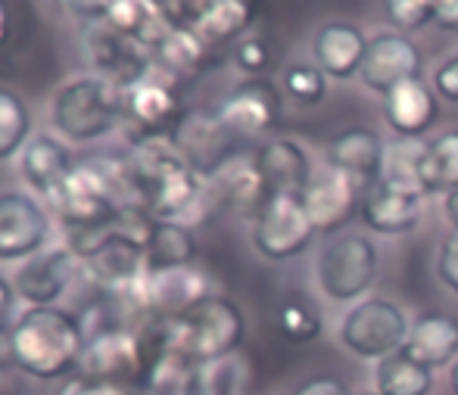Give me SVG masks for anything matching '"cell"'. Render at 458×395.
<instances>
[{
    "instance_id": "ac0fdd59",
    "label": "cell",
    "mask_w": 458,
    "mask_h": 395,
    "mask_svg": "<svg viewBox=\"0 0 458 395\" xmlns=\"http://www.w3.org/2000/svg\"><path fill=\"white\" fill-rule=\"evenodd\" d=\"M421 199L424 190H418V187L377 181V184L362 193L359 218L371 231H377V234H405L421 218Z\"/></svg>"
},
{
    "instance_id": "f6af8a7d",
    "label": "cell",
    "mask_w": 458,
    "mask_h": 395,
    "mask_svg": "<svg viewBox=\"0 0 458 395\" xmlns=\"http://www.w3.org/2000/svg\"><path fill=\"white\" fill-rule=\"evenodd\" d=\"M13 299H16V287H10V283L0 277V327H10L6 317L13 312Z\"/></svg>"
},
{
    "instance_id": "7402d4cb",
    "label": "cell",
    "mask_w": 458,
    "mask_h": 395,
    "mask_svg": "<svg viewBox=\"0 0 458 395\" xmlns=\"http://www.w3.org/2000/svg\"><path fill=\"white\" fill-rule=\"evenodd\" d=\"M85 268L88 281L100 293H128L147 274L144 246L128 237H115L103 249H97L91 258H85Z\"/></svg>"
},
{
    "instance_id": "4316f807",
    "label": "cell",
    "mask_w": 458,
    "mask_h": 395,
    "mask_svg": "<svg viewBox=\"0 0 458 395\" xmlns=\"http://www.w3.org/2000/svg\"><path fill=\"white\" fill-rule=\"evenodd\" d=\"M75 159L69 153V147L63 140H56L54 134H35L25 144V150L19 153V168L22 178L29 181V187H35L44 199L69 178Z\"/></svg>"
},
{
    "instance_id": "c3c4849f",
    "label": "cell",
    "mask_w": 458,
    "mask_h": 395,
    "mask_svg": "<svg viewBox=\"0 0 458 395\" xmlns=\"http://www.w3.org/2000/svg\"><path fill=\"white\" fill-rule=\"evenodd\" d=\"M165 4H169V10H172V16L178 19V22H182V16L187 13V6L193 4V0H165Z\"/></svg>"
},
{
    "instance_id": "f907efd6",
    "label": "cell",
    "mask_w": 458,
    "mask_h": 395,
    "mask_svg": "<svg viewBox=\"0 0 458 395\" xmlns=\"http://www.w3.org/2000/svg\"><path fill=\"white\" fill-rule=\"evenodd\" d=\"M134 395H157V392H147V390H134Z\"/></svg>"
},
{
    "instance_id": "7dc6e473",
    "label": "cell",
    "mask_w": 458,
    "mask_h": 395,
    "mask_svg": "<svg viewBox=\"0 0 458 395\" xmlns=\"http://www.w3.org/2000/svg\"><path fill=\"white\" fill-rule=\"evenodd\" d=\"M446 215L453 222V231H458V187L453 193H446Z\"/></svg>"
},
{
    "instance_id": "74e56055",
    "label": "cell",
    "mask_w": 458,
    "mask_h": 395,
    "mask_svg": "<svg viewBox=\"0 0 458 395\" xmlns=\"http://www.w3.org/2000/svg\"><path fill=\"white\" fill-rule=\"evenodd\" d=\"M60 395H134V390H125V386H115V383H106V380H94V377H72L66 386H63Z\"/></svg>"
},
{
    "instance_id": "836d02e7",
    "label": "cell",
    "mask_w": 458,
    "mask_h": 395,
    "mask_svg": "<svg viewBox=\"0 0 458 395\" xmlns=\"http://www.w3.org/2000/svg\"><path fill=\"white\" fill-rule=\"evenodd\" d=\"M424 144H411V140H399L390 144L384 153V174L380 181H390V184H403V187H418V162H421Z\"/></svg>"
},
{
    "instance_id": "cb8c5ba5",
    "label": "cell",
    "mask_w": 458,
    "mask_h": 395,
    "mask_svg": "<svg viewBox=\"0 0 458 395\" xmlns=\"http://www.w3.org/2000/svg\"><path fill=\"white\" fill-rule=\"evenodd\" d=\"M368 41L365 35L350 22H327L318 29L312 41V54L318 60V69L337 81H346L362 69Z\"/></svg>"
},
{
    "instance_id": "b9f144b4",
    "label": "cell",
    "mask_w": 458,
    "mask_h": 395,
    "mask_svg": "<svg viewBox=\"0 0 458 395\" xmlns=\"http://www.w3.org/2000/svg\"><path fill=\"white\" fill-rule=\"evenodd\" d=\"M430 22L443 31H458V0H430Z\"/></svg>"
},
{
    "instance_id": "2e32d148",
    "label": "cell",
    "mask_w": 458,
    "mask_h": 395,
    "mask_svg": "<svg viewBox=\"0 0 458 395\" xmlns=\"http://www.w3.org/2000/svg\"><path fill=\"white\" fill-rule=\"evenodd\" d=\"M218 60V50L209 47L191 25L175 22L172 31L150 50V69L175 81L178 88L191 84Z\"/></svg>"
},
{
    "instance_id": "8992f818",
    "label": "cell",
    "mask_w": 458,
    "mask_h": 395,
    "mask_svg": "<svg viewBox=\"0 0 458 395\" xmlns=\"http://www.w3.org/2000/svg\"><path fill=\"white\" fill-rule=\"evenodd\" d=\"M47 206L63 218L66 231L100 224L122 212L119 203H115L113 187H109L106 174H103L97 159L75 162L69 178L47 197Z\"/></svg>"
},
{
    "instance_id": "7a4b0ae2",
    "label": "cell",
    "mask_w": 458,
    "mask_h": 395,
    "mask_svg": "<svg viewBox=\"0 0 458 395\" xmlns=\"http://www.w3.org/2000/svg\"><path fill=\"white\" fill-rule=\"evenodd\" d=\"M16 367L38 380H60L81 365L88 336L79 315L56 306H31L10 327Z\"/></svg>"
},
{
    "instance_id": "3957f363",
    "label": "cell",
    "mask_w": 458,
    "mask_h": 395,
    "mask_svg": "<svg viewBox=\"0 0 458 395\" xmlns=\"http://www.w3.org/2000/svg\"><path fill=\"white\" fill-rule=\"evenodd\" d=\"M125 88L100 75L63 84L54 97V125L72 144H91L122 128Z\"/></svg>"
},
{
    "instance_id": "603a6c76",
    "label": "cell",
    "mask_w": 458,
    "mask_h": 395,
    "mask_svg": "<svg viewBox=\"0 0 458 395\" xmlns=\"http://www.w3.org/2000/svg\"><path fill=\"white\" fill-rule=\"evenodd\" d=\"M103 22L113 31H119V35L138 41L140 47L153 50L169 35L178 19L172 16L165 0H109Z\"/></svg>"
},
{
    "instance_id": "f1b7e54d",
    "label": "cell",
    "mask_w": 458,
    "mask_h": 395,
    "mask_svg": "<svg viewBox=\"0 0 458 395\" xmlns=\"http://www.w3.org/2000/svg\"><path fill=\"white\" fill-rule=\"evenodd\" d=\"M144 256L150 271L187 268L197 258V237L182 222H157L144 246Z\"/></svg>"
},
{
    "instance_id": "5b68a950",
    "label": "cell",
    "mask_w": 458,
    "mask_h": 395,
    "mask_svg": "<svg viewBox=\"0 0 458 395\" xmlns=\"http://www.w3.org/2000/svg\"><path fill=\"white\" fill-rule=\"evenodd\" d=\"M81 374L106 383L140 390L147 374V355L140 327H109L88 333V346L81 355Z\"/></svg>"
},
{
    "instance_id": "30bf717a",
    "label": "cell",
    "mask_w": 458,
    "mask_h": 395,
    "mask_svg": "<svg viewBox=\"0 0 458 395\" xmlns=\"http://www.w3.org/2000/svg\"><path fill=\"white\" fill-rule=\"evenodd\" d=\"M340 336L346 349L356 352L359 358L380 361L405 346L409 327H405V315L399 312V306L386 299H368L346 315Z\"/></svg>"
},
{
    "instance_id": "277c9868",
    "label": "cell",
    "mask_w": 458,
    "mask_h": 395,
    "mask_svg": "<svg viewBox=\"0 0 458 395\" xmlns=\"http://www.w3.org/2000/svg\"><path fill=\"white\" fill-rule=\"evenodd\" d=\"M182 88L159 72H147L140 81L125 88V113L122 128L128 144H144V140H165L184 119Z\"/></svg>"
},
{
    "instance_id": "e575fe53",
    "label": "cell",
    "mask_w": 458,
    "mask_h": 395,
    "mask_svg": "<svg viewBox=\"0 0 458 395\" xmlns=\"http://www.w3.org/2000/svg\"><path fill=\"white\" fill-rule=\"evenodd\" d=\"M281 90L296 100L300 106H315V103L325 100V90H327V81H325V72L318 66H290L281 79Z\"/></svg>"
},
{
    "instance_id": "9a60e30c",
    "label": "cell",
    "mask_w": 458,
    "mask_h": 395,
    "mask_svg": "<svg viewBox=\"0 0 458 395\" xmlns=\"http://www.w3.org/2000/svg\"><path fill=\"white\" fill-rule=\"evenodd\" d=\"M259 16V0H193L182 16L209 47L222 50L237 44Z\"/></svg>"
},
{
    "instance_id": "8fae6325",
    "label": "cell",
    "mask_w": 458,
    "mask_h": 395,
    "mask_svg": "<svg viewBox=\"0 0 458 395\" xmlns=\"http://www.w3.org/2000/svg\"><path fill=\"white\" fill-rule=\"evenodd\" d=\"M85 54L94 75L115 81L119 88H131L150 72V50L138 41L113 31L106 22H94L85 31Z\"/></svg>"
},
{
    "instance_id": "ab89813d",
    "label": "cell",
    "mask_w": 458,
    "mask_h": 395,
    "mask_svg": "<svg viewBox=\"0 0 458 395\" xmlns=\"http://www.w3.org/2000/svg\"><path fill=\"white\" fill-rule=\"evenodd\" d=\"M63 13L75 19H85L88 25L94 22H103L106 19V10H109V0H56Z\"/></svg>"
},
{
    "instance_id": "4fadbf2b",
    "label": "cell",
    "mask_w": 458,
    "mask_h": 395,
    "mask_svg": "<svg viewBox=\"0 0 458 395\" xmlns=\"http://www.w3.org/2000/svg\"><path fill=\"white\" fill-rule=\"evenodd\" d=\"M50 218L31 197L19 190L0 193V262L31 258L44 249Z\"/></svg>"
},
{
    "instance_id": "1f68e13d",
    "label": "cell",
    "mask_w": 458,
    "mask_h": 395,
    "mask_svg": "<svg viewBox=\"0 0 458 395\" xmlns=\"http://www.w3.org/2000/svg\"><path fill=\"white\" fill-rule=\"evenodd\" d=\"M31 134V113L13 88H0V162L25 150Z\"/></svg>"
},
{
    "instance_id": "83f0119b",
    "label": "cell",
    "mask_w": 458,
    "mask_h": 395,
    "mask_svg": "<svg viewBox=\"0 0 458 395\" xmlns=\"http://www.w3.org/2000/svg\"><path fill=\"white\" fill-rule=\"evenodd\" d=\"M256 165L266 178L268 197L272 193H287V197H302L312 181V165L302 147L293 140H272L262 150H256Z\"/></svg>"
},
{
    "instance_id": "ee69618b",
    "label": "cell",
    "mask_w": 458,
    "mask_h": 395,
    "mask_svg": "<svg viewBox=\"0 0 458 395\" xmlns=\"http://www.w3.org/2000/svg\"><path fill=\"white\" fill-rule=\"evenodd\" d=\"M13 38V4L10 0H0V50L10 44Z\"/></svg>"
},
{
    "instance_id": "8d00e7d4",
    "label": "cell",
    "mask_w": 458,
    "mask_h": 395,
    "mask_svg": "<svg viewBox=\"0 0 458 395\" xmlns=\"http://www.w3.org/2000/svg\"><path fill=\"white\" fill-rule=\"evenodd\" d=\"M384 13L396 29L418 31L430 22V0H384Z\"/></svg>"
},
{
    "instance_id": "52a82bcc",
    "label": "cell",
    "mask_w": 458,
    "mask_h": 395,
    "mask_svg": "<svg viewBox=\"0 0 458 395\" xmlns=\"http://www.w3.org/2000/svg\"><path fill=\"white\" fill-rule=\"evenodd\" d=\"M172 144L187 159V165L203 178H216L234 156H241V140L216 109H187L172 131Z\"/></svg>"
},
{
    "instance_id": "5bb4252c",
    "label": "cell",
    "mask_w": 458,
    "mask_h": 395,
    "mask_svg": "<svg viewBox=\"0 0 458 395\" xmlns=\"http://www.w3.org/2000/svg\"><path fill=\"white\" fill-rule=\"evenodd\" d=\"M421 66H424L421 50H418L409 38L384 31V35L368 41L359 75H362V81L371 90L390 94V90L399 88V84L421 79Z\"/></svg>"
},
{
    "instance_id": "9c48e42d",
    "label": "cell",
    "mask_w": 458,
    "mask_h": 395,
    "mask_svg": "<svg viewBox=\"0 0 458 395\" xmlns=\"http://www.w3.org/2000/svg\"><path fill=\"white\" fill-rule=\"evenodd\" d=\"M377 274V249L368 237H340L321 252L318 283L334 302H350L362 296Z\"/></svg>"
},
{
    "instance_id": "7bdbcfd3",
    "label": "cell",
    "mask_w": 458,
    "mask_h": 395,
    "mask_svg": "<svg viewBox=\"0 0 458 395\" xmlns=\"http://www.w3.org/2000/svg\"><path fill=\"white\" fill-rule=\"evenodd\" d=\"M296 395H352V392L337 377H312L296 390Z\"/></svg>"
},
{
    "instance_id": "60d3db41",
    "label": "cell",
    "mask_w": 458,
    "mask_h": 395,
    "mask_svg": "<svg viewBox=\"0 0 458 395\" xmlns=\"http://www.w3.org/2000/svg\"><path fill=\"white\" fill-rule=\"evenodd\" d=\"M434 90L440 97H446V100L458 103V56H453V60H446L440 69H437L434 75Z\"/></svg>"
},
{
    "instance_id": "e0dca14e",
    "label": "cell",
    "mask_w": 458,
    "mask_h": 395,
    "mask_svg": "<svg viewBox=\"0 0 458 395\" xmlns=\"http://www.w3.org/2000/svg\"><path fill=\"white\" fill-rule=\"evenodd\" d=\"M302 203H306V212L315 224V234H331V231L344 228L346 222H352V215H359L362 190L346 174L327 168L325 174L309 181Z\"/></svg>"
},
{
    "instance_id": "4dcf8cb0",
    "label": "cell",
    "mask_w": 458,
    "mask_h": 395,
    "mask_svg": "<svg viewBox=\"0 0 458 395\" xmlns=\"http://www.w3.org/2000/svg\"><path fill=\"white\" fill-rule=\"evenodd\" d=\"M374 383H377V395H428L434 386V371L418 365L399 349L377 361Z\"/></svg>"
},
{
    "instance_id": "484cf974",
    "label": "cell",
    "mask_w": 458,
    "mask_h": 395,
    "mask_svg": "<svg viewBox=\"0 0 458 395\" xmlns=\"http://www.w3.org/2000/svg\"><path fill=\"white\" fill-rule=\"evenodd\" d=\"M403 352L424 365L428 371L446 367L458 358V321L449 315H424L411 324L409 336H405Z\"/></svg>"
},
{
    "instance_id": "ffe728a7",
    "label": "cell",
    "mask_w": 458,
    "mask_h": 395,
    "mask_svg": "<svg viewBox=\"0 0 458 395\" xmlns=\"http://www.w3.org/2000/svg\"><path fill=\"white\" fill-rule=\"evenodd\" d=\"M384 153L386 147L380 144V138L374 131H368V128H350V131H340L331 140L327 168L346 174L365 193L384 174Z\"/></svg>"
},
{
    "instance_id": "bcb514c9",
    "label": "cell",
    "mask_w": 458,
    "mask_h": 395,
    "mask_svg": "<svg viewBox=\"0 0 458 395\" xmlns=\"http://www.w3.org/2000/svg\"><path fill=\"white\" fill-rule=\"evenodd\" d=\"M10 327H0V371L16 367V358H13V342H10Z\"/></svg>"
},
{
    "instance_id": "7c38bea8",
    "label": "cell",
    "mask_w": 458,
    "mask_h": 395,
    "mask_svg": "<svg viewBox=\"0 0 458 395\" xmlns=\"http://www.w3.org/2000/svg\"><path fill=\"white\" fill-rule=\"evenodd\" d=\"M284 97L268 79H247L225 94V100L216 106L218 119L237 134V138H250V134H266L272 131L281 119Z\"/></svg>"
},
{
    "instance_id": "681fc988",
    "label": "cell",
    "mask_w": 458,
    "mask_h": 395,
    "mask_svg": "<svg viewBox=\"0 0 458 395\" xmlns=\"http://www.w3.org/2000/svg\"><path fill=\"white\" fill-rule=\"evenodd\" d=\"M453 390L458 395V358H455V367H453Z\"/></svg>"
},
{
    "instance_id": "ba28073f",
    "label": "cell",
    "mask_w": 458,
    "mask_h": 395,
    "mask_svg": "<svg viewBox=\"0 0 458 395\" xmlns=\"http://www.w3.org/2000/svg\"><path fill=\"white\" fill-rule=\"evenodd\" d=\"M312 237L315 224L309 218L302 197L272 193L253 218V246L259 249V256L272 258V262H284V258L306 252Z\"/></svg>"
},
{
    "instance_id": "d4e9b609",
    "label": "cell",
    "mask_w": 458,
    "mask_h": 395,
    "mask_svg": "<svg viewBox=\"0 0 458 395\" xmlns=\"http://www.w3.org/2000/svg\"><path fill=\"white\" fill-rule=\"evenodd\" d=\"M384 119L396 134H403L405 140L421 138L430 131L437 119V97L421 79L405 81L399 88H393L390 94H384Z\"/></svg>"
},
{
    "instance_id": "d6986e66",
    "label": "cell",
    "mask_w": 458,
    "mask_h": 395,
    "mask_svg": "<svg viewBox=\"0 0 458 395\" xmlns=\"http://www.w3.org/2000/svg\"><path fill=\"white\" fill-rule=\"evenodd\" d=\"M75 271V256L69 246H56V249L35 252L25 258L22 268L16 274V293L31 306H54L63 293H66L69 281Z\"/></svg>"
},
{
    "instance_id": "f546056e",
    "label": "cell",
    "mask_w": 458,
    "mask_h": 395,
    "mask_svg": "<svg viewBox=\"0 0 458 395\" xmlns=\"http://www.w3.org/2000/svg\"><path fill=\"white\" fill-rule=\"evenodd\" d=\"M418 184L424 193H453L458 187V131H446L424 144L418 162Z\"/></svg>"
},
{
    "instance_id": "44dd1931",
    "label": "cell",
    "mask_w": 458,
    "mask_h": 395,
    "mask_svg": "<svg viewBox=\"0 0 458 395\" xmlns=\"http://www.w3.org/2000/svg\"><path fill=\"white\" fill-rule=\"evenodd\" d=\"M209 187L218 209H231L237 215H250V218H256V212L268 199V187L259 165H256V153L234 156L216 178H209Z\"/></svg>"
},
{
    "instance_id": "d590c367",
    "label": "cell",
    "mask_w": 458,
    "mask_h": 395,
    "mask_svg": "<svg viewBox=\"0 0 458 395\" xmlns=\"http://www.w3.org/2000/svg\"><path fill=\"white\" fill-rule=\"evenodd\" d=\"M231 60L250 79H262L268 72V66H272V47H268L266 38H241L231 47Z\"/></svg>"
},
{
    "instance_id": "6da1fadb",
    "label": "cell",
    "mask_w": 458,
    "mask_h": 395,
    "mask_svg": "<svg viewBox=\"0 0 458 395\" xmlns=\"http://www.w3.org/2000/svg\"><path fill=\"white\" fill-rule=\"evenodd\" d=\"M128 159L144 193V209L157 222H182L191 228L206 222L212 209H218L209 178L193 172L169 138L134 144Z\"/></svg>"
},
{
    "instance_id": "f35d334b",
    "label": "cell",
    "mask_w": 458,
    "mask_h": 395,
    "mask_svg": "<svg viewBox=\"0 0 458 395\" xmlns=\"http://www.w3.org/2000/svg\"><path fill=\"white\" fill-rule=\"evenodd\" d=\"M437 271H440L443 283L458 293V231H453L440 246V258H437Z\"/></svg>"
},
{
    "instance_id": "d6a6232c",
    "label": "cell",
    "mask_w": 458,
    "mask_h": 395,
    "mask_svg": "<svg viewBox=\"0 0 458 395\" xmlns=\"http://www.w3.org/2000/svg\"><path fill=\"white\" fill-rule=\"evenodd\" d=\"M277 330L284 340L290 342H312L321 333V315L315 312V306L302 296H290L277 306Z\"/></svg>"
}]
</instances>
